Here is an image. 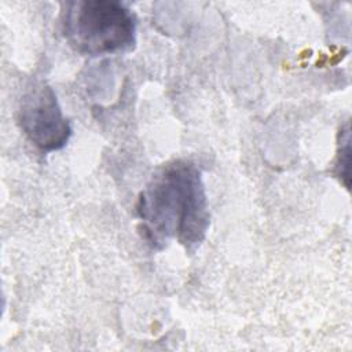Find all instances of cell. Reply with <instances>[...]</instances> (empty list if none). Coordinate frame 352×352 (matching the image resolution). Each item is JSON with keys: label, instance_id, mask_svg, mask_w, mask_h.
I'll use <instances>...</instances> for the list:
<instances>
[{"label": "cell", "instance_id": "obj_1", "mask_svg": "<svg viewBox=\"0 0 352 352\" xmlns=\"http://www.w3.org/2000/svg\"><path fill=\"white\" fill-rule=\"evenodd\" d=\"M136 212L144 238L155 248L177 241L195 249L209 227V210L201 172L187 161L160 169L140 192Z\"/></svg>", "mask_w": 352, "mask_h": 352}, {"label": "cell", "instance_id": "obj_2", "mask_svg": "<svg viewBox=\"0 0 352 352\" xmlns=\"http://www.w3.org/2000/svg\"><path fill=\"white\" fill-rule=\"evenodd\" d=\"M62 29L67 43L89 56L129 51L136 43L135 15L114 0L67 3L62 12Z\"/></svg>", "mask_w": 352, "mask_h": 352}, {"label": "cell", "instance_id": "obj_3", "mask_svg": "<svg viewBox=\"0 0 352 352\" xmlns=\"http://www.w3.org/2000/svg\"><path fill=\"white\" fill-rule=\"evenodd\" d=\"M18 121L25 136L43 151L62 148L72 135L70 122L63 116L54 89L45 84L36 85L23 95Z\"/></svg>", "mask_w": 352, "mask_h": 352}, {"label": "cell", "instance_id": "obj_4", "mask_svg": "<svg viewBox=\"0 0 352 352\" xmlns=\"http://www.w3.org/2000/svg\"><path fill=\"white\" fill-rule=\"evenodd\" d=\"M351 132L349 124H345V128L340 131V142H338V154L336 162V173L344 182V184L349 186V154H351Z\"/></svg>", "mask_w": 352, "mask_h": 352}]
</instances>
